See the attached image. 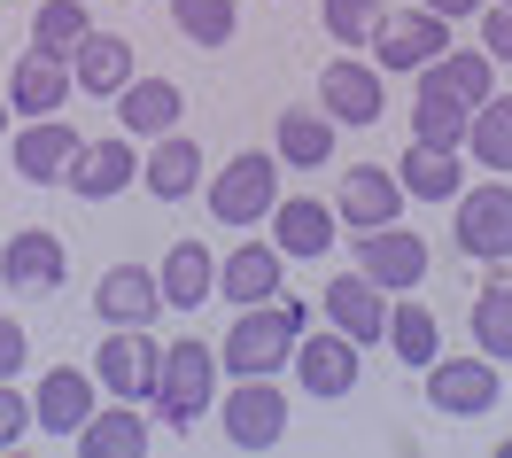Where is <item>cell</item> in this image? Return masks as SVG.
<instances>
[{
	"label": "cell",
	"mask_w": 512,
	"mask_h": 458,
	"mask_svg": "<svg viewBox=\"0 0 512 458\" xmlns=\"http://www.w3.org/2000/svg\"><path fill=\"white\" fill-rule=\"evenodd\" d=\"M272 148H280V164L319 171L326 156H334V117H326V109H280V125H272Z\"/></svg>",
	"instance_id": "f1b7e54d"
},
{
	"label": "cell",
	"mask_w": 512,
	"mask_h": 458,
	"mask_svg": "<svg viewBox=\"0 0 512 458\" xmlns=\"http://www.w3.org/2000/svg\"><path fill=\"white\" fill-rule=\"evenodd\" d=\"M218 412H225V443L233 451H272L288 435V396L272 389V373H241L218 396Z\"/></svg>",
	"instance_id": "277c9868"
},
{
	"label": "cell",
	"mask_w": 512,
	"mask_h": 458,
	"mask_svg": "<svg viewBox=\"0 0 512 458\" xmlns=\"http://www.w3.org/2000/svg\"><path fill=\"white\" fill-rule=\"evenodd\" d=\"M474 342H481V358L512 365V288H481L474 295Z\"/></svg>",
	"instance_id": "e575fe53"
},
{
	"label": "cell",
	"mask_w": 512,
	"mask_h": 458,
	"mask_svg": "<svg viewBox=\"0 0 512 458\" xmlns=\"http://www.w3.org/2000/svg\"><path fill=\"white\" fill-rule=\"evenodd\" d=\"M70 443L86 458H140L148 451V420H140V404H109V412H94Z\"/></svg>",
	"instance_id": "83f0119b"
},
{
	"label": "cell",
	"mask_w": 512,
	"mask_h": 458,
	"mask_svg": "<svg viewBox=\"0 0 512 458\" xmlns=\"http://www.w3.org/2000/svg\"><path fill=\"white\" fill-rule=\"evenodd\" d=\"M32 427H39V412L24 404V396H16V381H0V451H16Z\"/></svg>",
	"instance_id": "8d00e7d4"
},
{
	"label": "cell",
	"mask_w": 512,
	"mask_h": 458,
	"mask_svg": "<svg viewBox=\"0 0 512 458\" xmlns=\"http://www.w3.org/2000/svg\"><path fill=\"white\" fill-rule=\"evenodd\" d=\"M16 373H24V327L0 319V381H16Z\"/></svg>",
	"instance_id": "f35d334b"
},
{
	"label": "cell",
	"mask_w": 512,
	"mask_h": 458,
	"mask_svg": "<svg viewBox=\"0 0 512 458\" xmlns=\"http://www.w3.org/2000/svg\"><path fill=\"white\" fill-rule=\"evenodd\" d=\"M156 420L163 427H194L210 404H218V350H202V342H171L163 350V365H156Z\"/></svg>",
	"instance_id": "7a4b0ae2"
},
{
	"label": "cell",
	"mask_w": 512,
	"mask_h": 458,
	"mask_svg": "<svg viewBox=\"0 0 512 458\" xmlns=\"http://www.w3.org/2000/svg\"><path fill=\"white\" fill-rule=\"evenodd\" d=\"M156 280H163V303H171V311H202V303L218 295V257H210L202 241H179V249L163 257Z\"/></svg>",
	"instance_id": "484cf974"
},
{
	"label": "cell",
	"mask_w": 512,
	"mask_h": 458,
	"mask_svg": "<svg viewBox=\"0 0 512 458\" xmlns=\"http://www.w3.org/2000/svg\"><path fill=\"white\" fill-rule=\"evenodd\" d=\"M404 179L396 171H381V164H357V171H342V187H334V218L342 226H357V233H373V226H396L404 218Z\"/></svg>",
	"instance_id": "30bf717a"
},
{
	"label": "cell",
	"mask_w": 512,
	"mask_h": 458,
	"mask_svg": "<svg viewBox=\"0 0 512 458\" xmlns=\"http://www.w3.org/2000/svg\"><path fill=\"white\" fill-rule=\"evenodd\" d=\"M94 32V16L78 8V0H39V16H32V47L39 55H55V63H70L78 55V39Z\"/></svg>",
	"instance_id": "1f68e13d"
},
{
	"label": "cell",
	"mask_w": 512,
	"mask_h": 458,
	"mask_svg": "<svg viewBox=\"0 0 512 458\" xmlns=\"http://www.w3.org/2000/svg\"><path fill=\"white\" fill-rule=\"evenodd\" d=\"M295 381H303V396H350L357 389V342L342 327L334 334H303L295 342Z\"/></svg>",
	"instance_id": "9a60e30c"
},
{
	"label": "cell",
	"mask_w": 512,
	"mask_h": 458,
	"mask_svg": "<svg viewBox=\"0 0 512 458\" xmlns=\"http://www.w3.org/2000/svg\"><path fill=\"white\" fill-rule=\"evenodd\" d=\"M156 365H163V342H156V334H148V327H117V334H101L94 381H101V396L140 404V396H156Z\"/></svg>",
	"instance_id": "8992f818"
},
{
	"label": "cell",
	"mask_w": 512,
	"mask_h": 458,
	"mask_svg": "<svg viewBox=\"0 0 512 458\" xmlns=\"http://www.w3.org/2000/svg\"><path fill=\"white\" fill-rule=\"evenodd\" d=\"M280 249H272V241H241V249H233V257L218 264V295H233V303H272V295H280Z\"/></svg>",
	"instance_id": "cb8c5ba5"
},
{
	"label": "cell",
	"mask_w": 512,
	"mask_h": 458,
	"mask_svg": "<svg viewBox=\"0 0 512 458\" xmlns=\"http://www.w3.org/2000/svg\"><path fill=\"white\" fill-rule=\"evenodd\" d=\"M466 125H474V109L419 78V101H412V132L419 140H427V148H466Z\"/></svg>",
	"instance_id": "f546056e"
},
{
	"label": "cell",
	"mask_w": 512,
	"mask_h": 458,
	"mask_svg": "<svg viewBox=\"0 0 512 458\" xmlns=\"http://www.w3.org/2000/svg\"><path fill=\"white\" fill-rule=\"evenodd\" d=\"M505 8H512V0H505Z\"/></svg>",
	"instance_id": "b9f144b4"
},
{
	"label": "cell",
	"mask_w": 512,
	"mask_h": 458,
	"mask_svg": "<svg viewBox=\"0 0 512 458\" xmlns=\"http://www.w3.org/2000/svg\"><path fill=\"white\" fill-rule=\"evenodd\" d=\"M326 319L350 334V342H381L388 303H381V288H373L365 272H334V280H326Z\"/></svg>",
	"instance_id": "d6986e66"
},
{
	"label": "cell",
	"mask_w": 512,
	"mask_h": 458,
	"mask_svg": "<svg viewBox=\"0 0 512 458\" xmlns=\"http://www.w3.org/2000/svg\"><path fill=\"white\" fill-rule=\"evenodd\" d=\"M450 47V24L435 8H404V16H381L373 32V70H427Z\"/></svg>",
	"instance_id": "9c48e42d"
},
{
	"label": "cell",
	"mask_w": 512,
	"mask_h": 458,
	"mask_svg": "<svg viewBox=\"0 0 512 458\" xmlns=\"http://www.w3.org/2000/svg\"><path fill=\"white\" fill-rule=\"evenodd\" d=\"M179 109H187V94H179L171 78H132L125 94H117V132L163 140V132H179Z\"/></svg>",
	"instance_id": "ac0fdd59"
},
{
	"label": "cell",
	"mask_w": 512,
	"mask_h": 458,
	"mask_svg": "<svg viewBox=\"0 0 512 458\" xmlns=\"http://www.w3.org/2000/svg\"><path fill=\"white\" fill-rule=\"evenodd\" d=\"M381 16H388L381 0H326V8H319V24L342 39V47H365V39L381 32Z\"/></svg>",
	"instance_id": "d590c367"
},
{
	"label": "cell",
	"mask_w": 512,
	"mask_h": 458,
	"mask_svg": "<svg viewBox=\"0 0 512 458\" xmlns=\"http://www.w3.org/2000/svg\"><path fill=\"white\" fill-rule=\"evenodd\" d=\"M70 78H78L86 94L117 101L132 86V47L117 32H86V39H78V55H70Z\"/></svg>",
	"instance_id": "603a6c76"
},
{
	"label": "cell",
	"mask_w": 512,
	"mask_h": 458,
	"mask_svg": "<svg viewBox=\"0 0 512 458\" xmlns=\"http://www.w3.org/2000/svg\"><path fill=\"white\" fill-rule=\"evenodd\" d=\"M63 241H55V233L47 226H24V233H8V241H0V280H8V288L16 295H47V288H63Z\"/></svg>",
	"instance_id": "7c38bea8"
},
{
	"label": "cell",
	"mask_w": 512,
	"mask_h": 458,
	"mask_svg": "<svg viewBox=\"0 0 512 458\" xmlns=\"http://www.w3.org/2000/svg\"><path fill=\"white\" fill-rule=\"evenodd\" d=\"M132 171H140V156H132V132H117V140H86V148H78V164H70V195L109 202L117 187H132Z\"/></svg>",
	"instance_id": "44dd1931"
},
{
	"label": "cell",
	"mask_w": 512,
	"mask_h": 458,
	"mask_svg": "<svg viewBox=\"0 0 512 458\" xmlns=\"http://www.w3.org/2000/svg\"><path fill=\"white\" fill-rule=\"evenodd\" d=\"M32 412H39V427H47V435H78V427L101 412V381H94V373H78V365H55V373L39 381Z\"/></svg>",
	"instance_id": "e0dca14e"
},
{
	"label": "cell",
	"mask_w": 512,
	"mask_h": 458,
	"mask_svg": "<svg viewBox=\"0 0 512 458\" xmlns=\"http://www.w3.org/2000/svg\"><path fill=\"white\" fill-rule=\"evenodd\" d=\"M78 132L63 125V117H32V125L8 140V156H16V171L32 179V187H55V179H70V164H78Z\"/></svg>",
	"instance_id": "4fadbf2b"
},
{
	"label": "cell",
	"mask_w": 512,
	"mask_h": 458,
	"mask_svg": "<svg viewBox=\"0 0 512 458\" xmlns=\"http://www.w3.org/2000/svg\"><path fill=\"white\" fill-rule=\"evenodd\" d=\"M419 78H427V86H443V94H458L466 109H481V101L497 94V63H489V55H450V47H443Z\"/></svg>",
	"instance_id": "4dcf8cb0"
},
{
	"label": "cell",
	"mask_w": 512,
	"mask_h": 458,
	"mask_svg": "<svg viewBox=\"0 0 512 458\" xmlns=\"http://www.w3.org/2000/svg\"><path fill=\"white\" fill-rule=\"evenodd\" d=\"M466 148H474L489 171H512V94H489L466 125Z\"/></svg>",
	"instance_id": "d6a6232c"
},
{
	"label": "cell",
	"mask_w": 512,
	"mask_h": 458,
	"mask_svg": "<svg viewBox=\"0 0 512 458\" xmlns=\"http://www.w3.org/2000/svg\"><path fill=\"white\" fill-rule=\"evenodd\" d=\"M94 311H101V327H156V311H171V303H163V280H156V272L117 264V272H101Z\"/></svg>",
	"instance_id": "2e32d148"
},
{
	"label": "cell",
	"mask_w": 512,
	"mask_h": 458,
	"mask_svg": "<svg viewBox=\"0 0 512 458\" xmlns=\"http://www.w3.org/2000/svg\"><path fill=\"white\" fill-rule=\"evenodd\" d=\"M0 132H8V109H0Z\"/></svg>",
	"instance_id": "60d3db41"
},
{
	"label": "cell",
	"mask_w": 512,
	"mask_h": 458,
	"mask_svg": "<svg viewBox=\"0 0 512 458\" xmlns=\"http://www.w3.org/2000/svg\"><path fill=\"white\" fill-rule=\"evenodd\" d=\"M481 55H489V63H512V8H505V0H489V24H481Z\"/></svg>",
	"instance_id": "74e56055"
},
{
	"label": "cell",
	"mask_w": 512,
	"mask_h": 458,
	"mask_svg": "<svg viewBox=\"0 0 512 458\" xmlns=\"http://www.w3.org/2000/svg\"><path fill=\"white\" fill-rule=\"evenodd\" d=\"M171 24H179L194 47H225L241 16H233V0H171Z\"/></svg>",
	"instance_id": "836d02e7"
},
{
	"label": "cell",
	"mask_w": 512,
	"mask_h": 458,
	"mask_svg": "<svg viewBox=\"0 0 512 458\" xmlns=\"http://www.w3.org/2000/svg\"><path fill=\"white\" fill-rule=\"evenodd\" d=\"M140 187L156 202H187L194 187H202V148H194L187 132H163L156 148L140 156Z\"/></svg>",
	"instance_id": "ffe728a7"
},
{
	"label": "cell",
	"mask_w": 512,
	"mask_h": 458,
	"mask_svg": "<svg viewBox=\"0 0 512 458\" xmlns=\"http://www.w3.org/2000/svg\"><path fill=\"white\" fill-rule=\"evenodd\" d=\"M319 109L334 117V125H381V109H388V86H381V70L373 63H326L319 70Z\"/></svg>",
	"instance_id": "8fae6325"
},
{
	"label": "cell",
	"mask_w": 512,
	"mask_h": 458,
	"mask_svg": "<svg viewBox=\"0 0 512 458\" xmlns=\"http://www.w3.org/2000/svg\"><path fill=\"white\" fill-rule=\"evenodd\" d=\"M450 241H458V257H474V264H505L512 257V187H505V179H489V187H458Z\"/></svg>",
	"instance_id": "3957f363"
},
{
	"label": "cell",
	"mask_w": 512,
	"mask_h": 458,
	"mask_svg": "<svg viewBox=\"0 0 512 458\" xmlns=\"http://www.w3.org/2000/svg\"><path fill=\"white\" fill-rule=\"evenodd\" d=\"M272 202H280V156H264V148L233 156V164L210 179V218H225V226L272 218Z\"/></svg>",
	"instance_id": "5b68a950"
},
{
	"label": "cell",
	"mask_w": 512,
	"mask_h": 458,
	"mask_svg": "<svg viewBox=\"0 0 512 458\" xmlns=\"http://www.w3.org/2000/svg\"><path fill=\"white\" fill-rule=\"evenodd\" d=\"M334 202L319 195H288V202H272V249L280 257H303V264H319L326 249H334Z\"/></svg>",
	"instance_id": "5bb4252c"
},
{
	"label": "cell",
	"mask_w": 512,
	"mask_h": 458,
	"mask_svg": "<svg viewBox=\"0 0 512 458\" xmlns=\"http://www.w3.org/2000/svg\"><path fill=\"white\" fill-rule=\"evenodd\" d=\"M396 179H404V195H412V202H458L466 164H458V148H427V140H412L404 164H396Z\"/></svg>",
	"instance_id": "d4e9b609"
},
{
	"label": "cell",
	"mask_w": 512,
	"mask_h": 458,
	"mask_svg": "<svg viewBox=\"0 0 512 458\" xmlns=\"http://www.w3.org/2000/svg\"><path fill=\"white\" fill-rule=\"evenodd\" d=\"M357 272H365V280H373V288H419V280H427V241H419L412 226H404V218H396V226H373V233H357Z\"/></svg>",
	"instance_id": "52a82bcc"
},
{
	"label": "cell",
	"mask_w": 512,
	"mask_h": 458,
	"mask_svg": "<svg viewBox=\"0 0 512 458\" xmlns=\"http://www.w3.org/2000/svg\"><path fill=\"white\" fill-rule=\"evenodd\" d=\"M419 8H435V16H443V24H466V16H481V8H489V0H419Z\"/></svg>",
	"instance_id": "ab89813d"
},
{
	"label": "cell",
	"mask_w": 512,
	"mask_h": 458,
	"mask_svg": "<svg viewBox=\"0 0 512 458\" xmlns=\"http://www.w3.org/2000/svg\"><path fill=\"white\" fill-rule=\"evenodd\" d=\"M70 86H78V78H70V63H55V55H24V63L8 70V109H16V117H55V109H63L70 101Z\"/></svg>",
	"instance_id": "7402d4cb"
},
{
	"label": "cell",
	"mask_w": 512,
	"mask_h": 458,
	"mask_svg": "<svg viewBox=\"0 0 512 458\" xmlns=\"http://www.w3.org/2000/svg\"><path fill=\"white\" fill-rule=\"evenodd\" d=\"M295 342H303V311L295 303H241V319L218 342V365L233 381L241 373H280V365H295Z\"/></svg>",
	"instance_id": "6da1fadb"
},
{
	"label": "cell",
	"mask_w": 512,
	"mask_h": 458,
	"mask_svg": "<svg viewBox=\"0 0 512 458\" xmlns=\"http://www.w3.org/2000/svg\"><path fill=\"white\" fill-rule=\"evenodd\" d=\"M497 358H435L427 365V404L450 412V420H481L497 404Z\"/></svg>",
	"instance_id": "ba28073f"
},
{
	"label": "cell",
	"mask_w": 512,
	"mask_h": 458,
	"mask_svg": "<svg viewBox=\"0 0 512 458\" xmlns=\"http://www.w3.org/2000/svg\"><path fill=\"white\" fill-rule=\"evenodd\" d=\"M388 350L412 365V373H427V365L443 358V327H435V311L412 288H404V303H388Z\"/></svg>",
	"instance_id": "4316f807"
}]
</instances>
